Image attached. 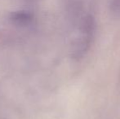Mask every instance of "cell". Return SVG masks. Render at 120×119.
<instances>
[{"instance_id":"6da1fadb","label":"cell","mask_w":120,"mask_h":119,"mask_svg":"<svg viewBox=\"0 0 120 119\" xmlns=\"http://www.w3.org/2000/svg\"><path fill=\"white\" fill-rule=\"evenodd\" d=\"M32 17L25 11H16L11 16V20L17 25H26L31 21Z\"/></svg>"}]
</instances>
